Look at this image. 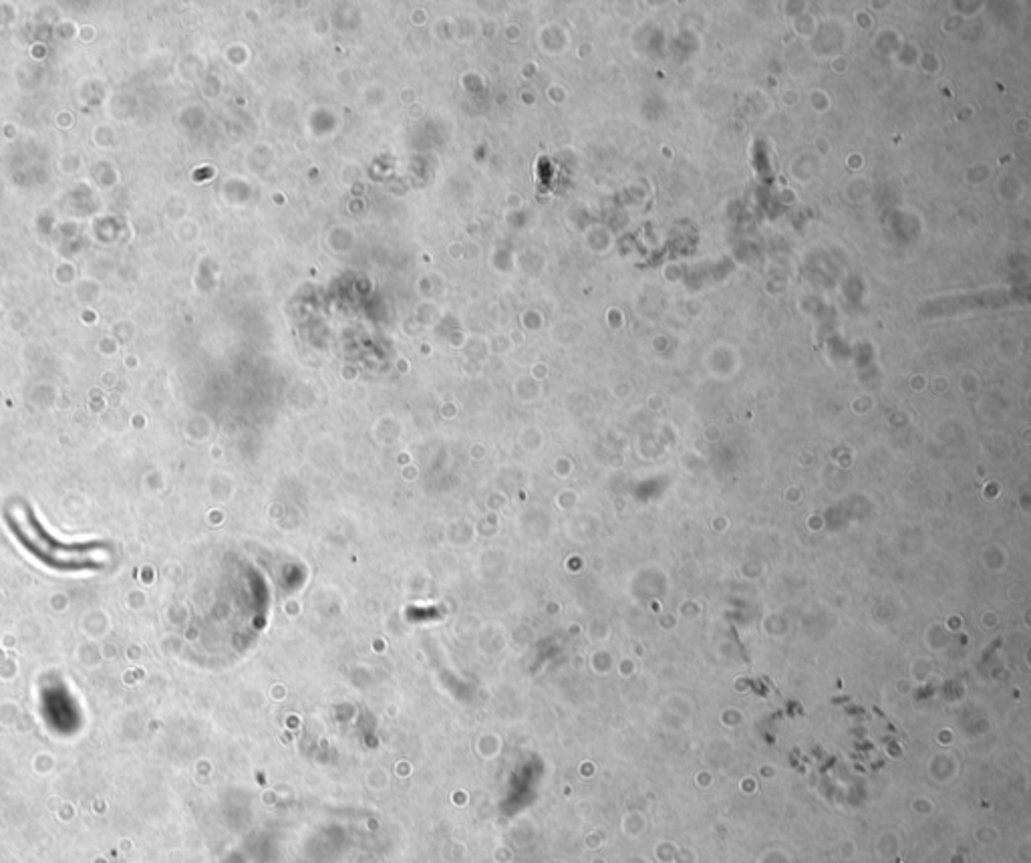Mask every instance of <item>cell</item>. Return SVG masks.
<instances>
[{"label":"cell","instance_id":"1","mask_svg":"<svg viewBox=\"0 0 1031 863\" xmlns=\"http://www.w3.org/2000/svg\"><path fill=\"white\" fill-rule=\"evenodd\" d=\"M7 523L13 529L16 538L26 549L53 569L77 571V569H98L110 564V549L105 543H85V545H65L50 537L41 526L37 516L28 507L13 504L7 509Z\"/></svg>","mask_w":1031,"mask_h":863}]
</instances>
